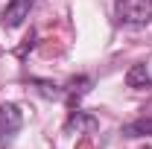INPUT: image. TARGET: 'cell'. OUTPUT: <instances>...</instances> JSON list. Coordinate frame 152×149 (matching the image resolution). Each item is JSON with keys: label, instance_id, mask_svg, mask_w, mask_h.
Here are the masks:
<instances>
[{"label": "cell", "instance_id": "1", "mask_svg": "<svg viewBox=\"0 0 152 149\" xmlns=\"http://www.w3.org/2000/svg\"><path fill=\"white\" fill-rule=\"evenodd\" d=\"M114 15L123 26H146L152 20V0H114Z\"/></svg>", "mask_w": 152, "mask_h": 149}, {"label": "cell", "instance_id": "2", "mask_svg": "<svg viewBox=\"0 0 152 149\" xmlns=\"http://www.w3.org/2000/svg\"><path fill=\"white\" fill-rule=\"evenodd\" d=\"M20 126H23L20 108H18V105H12V102H3V105H0V146L12 143L15 134L20 131Z\"/></svg>", "mask_w": 152, "mask_h": 149}, {"label": "cell", "instance_id": "3", "mask_svg": "<svg viewBox=\"0 0 152 149\" xmlns=\"http://www.w3.org/2000/svg\"><path fill=\"white\" fill-rule=\"evenodd\" d=\"M32 6H35V0H12V3H6V9H3V26L6 29L20 26L23 20L29 18V9Z\"/></svg>", "mask_w": 152, "mask_h": 149}, {"label": "cell", "instance_id": "4", "mask_svg": "<svg viewBox=\"0 0 152 149\" xmlns=\"http://www.w3.org/2000/svg\"><path fill=\"white\" fill-rule=\"evenodd\" d=\"M79 131V129H88V131H94L96 129V120L91 117V114H85L82 108H73L70 111V117H67V123H64V131Z\"/></svg>", "mask_w": 152, "mask_h": 149}, {"label": "cell", "instance_id": "5", "mask_svg": "<svg viewBox=\"0 0 152 149\" xmlns=\"http://www.w3.org/2000/svg\"><path fill=\"white\" fill-rule=\"evenodd\" d=\"M126 85H129V88H149L152 76H149V70H146V64H132L129 73H126Z\"/></svg>", "mask_w": 152, "mask_h": 149}, {"label": "cell", "instance_id": "6", "mask_svg": "<svg viewBox=\"0 0 152 149\" xmlns=\"http://www.w3.org/2000/svg\"><path fill=\"white\" fill-rule=\"evenodd\" d=\"M123 134H126V137H140V134H152V114L140 117V120H134V123H129V126H123Z\"/></svg>", "mask_w": 152, "mask_h": 149}, {"label": "cell", "instance_id": "7", "mask_svg": "<svg viewBox=\"0 0 152 149\" xmlns=\"http://www.w3.org/2000/svg\"><path fill=\"white\" fill-rule=\"evenodd\" d=\"M91 85H94V82H91L88 76H76V79H70V82H67L64 93H67V96H70V102H73V99H79L82 93H88V88H91Z\"/></svg>", "mask_w": 152, "mask_h": 149}, {"label": "cell", "instance_id": "8", "mask_svg": "<svg viewBox=\"0 0 152 149\" xmlns=\"http://www.w3.org/2000/svg\"><path fill=\"white\" fill-rule=\"evenodd\" d=\"M32 85H35L44 96H50V99H61V96H64V91H61L58 85H53V82H47V79H32Z\"/></svg>", "mask_w": 152, "mask_h": 149}]
</instances>
